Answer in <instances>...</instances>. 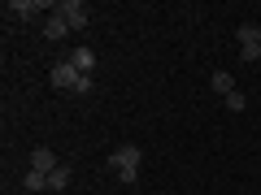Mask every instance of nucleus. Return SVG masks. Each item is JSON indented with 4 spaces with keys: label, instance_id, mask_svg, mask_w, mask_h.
<instances>
[{
    "label": "nucleus",
    "instance_id": "obj_8",
    "mask_svg": "<svg viewBox=\"0 0 261 195\" xmlns=\"http://www.w3.org/2000/svg\"><path fill=\"white\" fill-rule=\"evenodd\" d=\"M65 35H70V22L61 13H48L44 18V39H65Z\"/></svg>",
    "mask_w": 261,
    "mask_h": 195
},
{
    "label": "nucleus",
    "instance_id": "obj_2",
    "mask_svg": "<svg viewBox=\"0 0 261 195\" xmlns=\"http://www.w3.org/2000/svg\"><path fill=\"white\" fill-rule=\"evenodd\" d=\"M140 160H144V152L135 148V143H122V148H118V152L109 156V169H113V174H118L122 182L130 186L135 178H140Z\"/></svg>",
    "mask_w": 261,
    "mask_h": 195
},
{
    "label": "nucleus",
    "instance_id": "obj_1",
    "mask_svg": "<svg viewBox=\"0 0 261 195\" xmlns=\"http://www.w3.org/2000/svg\"><path fill=\"white\" fill-rule=\"evenodd\" d=\"M48 83H53L57 91H79V95H87V91H92V78H87V74H79V70H74L70 61H57V65H53V74H48Z\"/></svg>",
    "mask_w": 261,
    "mask_h": 195
},
{
    "label": "nucleus",
    "instance_id": "obj_13",
    "mask_svg": "<svg viewBox=\"0 0 261 195\" xmlns=\"http://www.w3.org/2000/svg\"><path fill=\"white\" fill-rule=\"evenodd\" d=\"M257 39H261V26H257Z\"/></svg>",
    "mask_w": 261,
    "mask_h": 195
},
{
    "label": "nucleus",
    "instance_id": "obj_3",
    "mask_svg": "<svg viewBox=\"0 0 261 195\" xmlns=\"http://www.w3.org/2000/svg\"><path fill=\"white\" fill-rule=\"evenodd\" d=\"M235 35H240V61H244V65L261 61V39H257V26H240Z\"/></svg>",
    "mask_w": 261,
    "mask_h": 195
},
{
    "label": "nucleus",
    "instance_id": "obj_7",
    "mask_svg": "<svg viewBox=\"0 0 261 195\" xmlns=\"http://www.w3.org/2000/svg\"><path fill=\"white\" fill-rule=\"evenodd\" d=\"M65 61L74 65L79 74H87V78H92V70H96V52H92V48H74V52L65 56Z\"/></svg>",
    "mask_w": 261,
    "mask_h": 195
},
{
    "label": "nucleus",
    "instance_id": "obj_10",
    "mask_svg": "<svg viewBox=\"0 0 261 195\" xmlns=\"http://www.w3.org/2000/svg\"><path fill=\"white\" fill-rule=\"evenodd\" d=\"M209 83H214V91L222 95V100H226V95H231V91H240V87H235V78H231V74H222V70H218V74L209 78Z\"/></svg>",
    "mask_w": 261,
    "mask_h": 195
},
{
    "label": "nucleus",
    "instance_id": "obj_5",
    "mask_svg": "<svg viewBox=\"0 0 261 195\" xmlns=\"http://www.w3.org/2000/svg\"><path fill=\"white\" fill-rule=\"evenodd\" d=\"M5 13H13V18H31V13H53V5H44V0H9Z\"/></svg>",
    "mask_w": 261,
    "mask_h": 195
},
{
    "label": "nucleus",
    "instance_id": "obj_9",
    "mask_svg": "<svg viewBox=\"0 0 261 195\" xmlns=\"http://www.w3.org/2000/svg\"><path fill=\"white\" fill-rule=\"evenodd\" d=\"M65 186H70V165H57L48 174V191H65Z\"/></svg>",
    "mask_w": 261,
    "mask_h": 195
},
{
    "label": "nucleus",
    "instance_id": "obj_6",
    "mask_svg": "<svg viewBox=\"0 0 261 195\" xmlns=\"http://www.w3.org/2000/svg\"><path fill=\"white\" fill-rule=\"evenodd\" d=\"M57 165H61V160H57V152H53V148H35V152H31V169H35V174H44V178H48Z\"/></svg>",
    "mask_w": 261,
    "mask_h": 195
},
{
    "label": "nucleus",
    "instance_id": "obj_4",
    "mask_svg": "<svg viewBox=\"0 0 261 195\" xmlns=\"http://www.w3.org/2000/svg\"><path fill=\"white\" fill-rule=\"evenodd\" d=\"M53 13H61V18L70 22V30L87 26V5H79V0H61V5H53Z\"/></svg>",
    "mask_w": 261,
    "mask_h": 195
},
{
    "label": "nucleus",
    "instance_id": "obj_11",
    "mask_svg": "<svg viewBox=\"0 0 261 195\" xmlns=\"http://www.w3.org/2000/svg\"><path fill=\"white\" fill-rule=\"evenodd\" d=\"M22 186H27V191H48V178H44V174H35V169H27Z\"/></svg>",
    "mask_w": 261,
    "mask_h": 195
},
{
    "label": "nucleus",
    "instance_id": "obj_12",
    "mask_svg": "<svg viewBox=\"0 0 261 195\" xmlns=\"http://www.w3.org/2000/svg\"><path fill=\"white\" fill-rule=\"evenodd\" d=\"M226 109H231V113H244V109H248V95H244V91H231V95H226Z\"/></svg>",
    "mask_w": 261,
    "mask_h": 195
}]
</instances>
